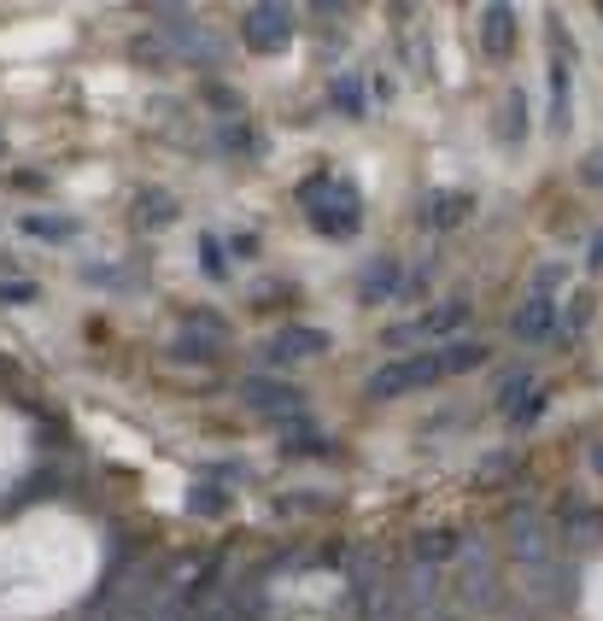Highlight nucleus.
<instances>
[{
  "label": "nucleus",
  "instance_id": "f257e3e1",
  "mask_svg": "<svg viewBox=\"0 0 603 621\" xmlns=\"http://www.w3.org/2000/svg\"><path fill=\"white\" fill-rule=\"evenodd\" d=\"M487 346L481 340H446L428 352H405L381 369H369V399H405V393H428L440 387L446 376H463V369H481Z\"/></svg>",
  "mask_w": 603,
  "mask_h": 621
},
{
  "label": "nucleus",
  "instance_id": "f03ea898",
  "mask_svg": "<svg viewBox=\"0 0 603 621\" xmlns=\"http://www.w3.org/2000/svg\"><path fill=\"white\" fill-rule=\"evenodd\" d=\"M346 581H351V598H358V615L364 621H416L410 604H405V587L387 574V557L358 546L346 557Z\"/></svg>",
  "mask_w": 603,
  "mask_h": 621
},
{
  "label": "nucleus",
  "instance_id": "7ed1b4c3",
  "mask_svg": "<svg viewBox=\"0 0 603 621\" xmlns=\"http://www.w3.org/2000/svg\"><path fill=\"white\" fill-rule=\"evenodd\" d=\"M299 200H305V217L317 223L323 235H335V241H346V235L364 223L358 189H351V182H340V176H310L305 189H299Z\"/></svg>",
  "mask_w": 603,
  "mask_h": 621
},
{
  "label": "nucleus",
  "instance_id": "20e7f679",
  "mask_svg": "<svg viewBox=\"0 0 603 621\" xmlns=\"http://www.w3.org/2000/svg\"><path fill=\"white\" fill-rule=\"evenodd\" d=\"M451 592L463 598L474 615L492 610V598H498V569H492V551H487L481 533H463V540H457V557H451Z\"/></svg>",
  "mask_w": 603,
  "mask_h": 621
},
{
  "label": "nucleus",
  "instance_id": "39448f33",
  "mask_svg": "<svg viewBox=\"0 0 603 621\" xmlns=\"http://www.w3.org/2000/svg\"><path fill=\"white\" fill-rule=\"evenodd\" d=\"M153 18H159V41L171 48L176 65H217V41L194 24L188 7H153Z\"/></svg>",
  "mask_w": 603,
  "mask_h": 621
},
{
  "label": "nucleus",
  "instance_id": "423d86ee",
  "mask_svg": "<svg viewBox=\"0 0 603 621\" xmlns=\"http://www.w3.org/2000/svg\"><path fill=\"white\" fill-rule=\"evenodd\" d=\"M463 323H469V299H446L440 310H422V317L392 323L381 340H387V346H416V352H428V340H446V335H457Z\"/></svg>",
  "mask_w": 603,
  "mask_h": 621
},
{
  "label": "nucleus",
  "instance_id": "0eeeda50",
  "mask_svg": "<svg viewBox=\"0 0 603 621\" xmlns=\"http://www.w3.org/2000/svg\"><path fill=\"white\" fill-rule=\"evenodd\" d=\"M241 35L253 53H282L294 41V7H253L241 18Z\"/></svg>",
  "mask_w": 603,
  "mask_h": 621
},
{
  "label": "nucleus",
  "instance_id": "6e6552de",
  "mask_svg": "<svg viewBox=\"0 0 603 621\" xmlns=\"http://www.w3.org/2000/svg\"><path fill=\"white\" fill-rule=\"evenodd\" d=\"M241 399L253 405L258 417H276V423H294L299 410H305V393H299V387H287V381H269V376L241 381Z\"/></svg>",
  "mask_w": 603,
  "mask_h": 621
},
{
  "label": "nucleus",
  "instance_id": "1a4fd4ad",
  "mask_svg": "<svg viewBox=\"0 0 603 621\" xmlns=\"http://www.w3.org/2000/svg\"><path fill=\"white\" fill-rule=\"evenodd\" d=\"M510 335L515 340H569L563 335V317H556V299H539V294H528V305L510 317Z\"/></svg>",
  "mask_w": 603,
  "mask_h": 621
},
{
  "label": "nucleus",
  "instance_id": "9d476101",
  "mask_svg": "<svg viewBox=\"0 0 603 621\" xmlns=\"http://www.w3.org/2000/svg\"><path fill=\"white\" fill-rule=\"evenodd\" d=\"M323 352H328V335L323 328H305V323H294V328H282V335L264 340L269 364H299V358H323Z\"/></svg>",
  "mask_w": 603,
  "mask_h": 621
},
{
  "label": "nucleus",
  "instance_id": "9b49d317",
  "mask_svg": "<svg viewBox=\"0 0 603 621\" xmlns=\"http://www.w3.org/2000/svg\"><path fill=\"white\" fill-rule=\"evenodd\" d=\"M399 287H405L399 264H392V258H376V264L358 276V299H364V305H381V299H399Z\"/></svg>",
  "mask_w": 603,
  "mask_h": 621
},
{
  "label": "nucleus",
  "instance_id": "f8f14e48",
  "mask_svg": "<svg viewBox=\"0 0 603 621\" xmlns=\"http://www.w3.org/2000/svg\"><path fill=\"white\" fill-rule=\"evenodd\" d=\"M469 194H457V189H433L428 200H422V212H416V217H422V223H433V230H451V223H463L469 217Z\"/></svg>",
  "mask_w": 603,
  "mask_h": 621
},
{
  "label": "nucleus",
  "instance_id": "ddd939ff",
  "mask_svg": "<svg viewBox=\"0 0 603 621\" xmlns=\"http://www.w3.org/2000/svg\"><path fill=\"white\" fill-rule=\"evenodd\" d=\"M510 41H515V12H510V7H487V12H481V48H487L492 59H504Z\"/></svg>",
  "mask_w": 603,
  "mask_h": 621
},
{
  "label": "nucleus",
  "instance_id": "4468645a",
  "mask_svg": "<svg viewBox=\"0 0 603 621\" xmlns=\"http://www.w3.org/2000/svg\"><path fill=\"white\" fill-rule=\"evenodd\" d=\"M24 235H41V241H71V235H76V223H71V217L30 212V217H24Z\"/></svg>",
  "mask_w": 603,
  "mask_h": 621
},
{
  "label": "nucleus",
  "instance_id": "2eb2a0df",
  "mask_svg": "<svg viewBox=\"0 0 603 621\" xmlns=\"http://www.w3.org/2000/svg\"><path fill=\"white\" fill-rule=\"evenodd\" d=\"M551 123L569 130V65H551Z\"/></svg>",
  "mask_w": 603,
  "mask_h": 621
},
{
  "label": "nucleus",
  "instance_id": "dca6fc26",
  "mask_svg": "<svg viewBox=\"0 0 603 621\" xmlns=\"http://www.w3.org/2000/svg\"><path fill=\"white\" fill-rule=\"evenodd\" d=\"M188 510H194V516H223V510H228V492L205 481V487H194V492H188Z\"/></svg>",
  "mask_w": 603,
  "mask_h": 621
},
{
  "label": "nucleus",
  "instance_id": "f3484780",
  "mask_svg": "<svg viewBox=\"0 0 603 621\" xmlns=\"http://www.w3.org/2000/svg\"><path fill=\"white\" fill-rule=\"evenodd\" d=\"M176 212H171V194H159V189H147L141 194V223H147V230H159V223H171Z\"/></svg>",
  "mask_w": 603,
  "mask_h": 621
},
{
  "label": "nucleus",
  "instance_id": "a211bd4d",
  "mask_svg": "<svg viewBox=\"0 0 603 621\" xmlns=\"http://www.w3.org/2000/svg\"><path fill=\"white\" fill-rule=\"evenodd\" d=\"M422 621H474V610H469V604H463V598H457V592H446V598H440V604H433V610H428Z\"/></svg>",
  "mask_w": 603,
  "mask_h": 621
},
{
  "label": "nucleus",
  "instance_id": "6ab92c4d",
  "mask_svg": "<svg viewBox=\"0 0 603 621\" xmlns=\"http://www.w3.org/2000/svg\"><path fill=\"white\" fill-rule=\"evenodd\" d=\"M287 451H294V458H317V451H328V434H294V440H287Z\"/></svg>",
  "mask_w": 603,
  "mask_h": 621
},
{
  "label": "nucleus",
  "instance_id": "aec40b11",
  "mask_svg": "<svg viewBox=\"0 0 603 621\" xmlns=\"http://www.w3.org/2000/svg\"><path fill=\"white\" fill-rule=\"evenodd\" d=\"M200 253H205V276H212V282H223V276H228V264H223V241H212V235H205V241H200Z\"/></svg>",
  "mask_w": 603,
  "mask_h": 621
},
{
  "label": "nucleus",
  "instance_id": "412c9836",
  "mask_svg": "<svg viewBox=\"0 0 603 621\" xmlns=\"http://www.w3.org/2000/svg\"><path fill=\"white\" fill-rule=\"evenodd\" d=\"M35 287L30 282H0V305H30Z\"/></svg>",
  "mask_w": 603,
  "mask_h": 621
},
{
  "label": "nucleus",
  "instance_id": "4be33fe9",
  "mask_svg": "<svg viewBox=\"0 0 603 621\" xmlns=\"http://www.w3.org/2000/svg\"><path fill=\"white\" fill-rule=\"evenodd\" d=\"M586 264H592V271H603V230L586 241Z\"/></svg>",
  "mask_w": 603,
  "mask_h": 621
},
{
  "label": "nucleus",
  "instance_id": "5701e85b",
  "mask_svg": "<svg viewBox=\"0 0 603 621\" xmlns=\"http://www.w3.org/2000/svg\"><path fill=\"white\" fill-rule=\"evenodd\" d=\"M592 469L603 475V446H592Z\"/></svg>",
  "mask_w": 603,
  "mask_h": 621
},
{
  "label": "nucleus",
  "instance_id": "b1692460",
  "mask_svg": "<svg viewBox=\"0 0 603 621\" xmlns=\"http://www.w3.org/2000/svg\"><path fill=\"white\" fill-rule=\"evenodd\" d=\"M586 176H592V182H603V164H592V171H586Z\"/></svg>",
  "mask_w": 603,
  "mask_h": 621
}]
</instances>
